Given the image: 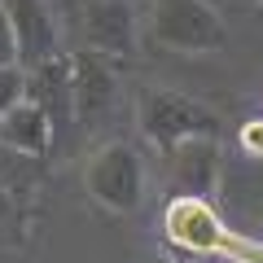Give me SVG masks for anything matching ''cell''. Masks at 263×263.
<instances>
[{
    "label": "cell",
    "mask_w": 263,
    "mask_h": 263,
    "mask_svg": "<svg viewBox=\"0 0 263 263\" xmlns=\"http://www.w3.org/2000/svg\"><path fill=\"white\" fill-rule=\"evenodd\" d=\"M162 237L180 259H219V263H263V241L241 237L219 215L215 197L176 193L162 211Z\"/></svg>",
    "instance_id": "obj_1"
},
{
    "label": "cell",
    "mask_w": 263,
    "mask_h": 263,
    "mask_svg": "<svg viewBox=\"0 0 263 263\" xmlns=\"http://www.w3.org/2000/svg\"><path fill=\"white\" fill-rule=\"evenodd\" d=\"M136 132L154 154H167L193 136H219L224 114L189 92H176V88H141L136 92Z\"/></svg>",
    "instance_id": "obj_2"
},
{
    "label": "cell",
    "mask_w": 263,
    "mask_h": 263,
    "mask_svg": "<svg viewBox=\"0 0 263 263\" xmlns=\"http://www.w3.org/2000/svg\"><path fill=\"white\" fill-rule=\"evenodd\" d=\"M145 40L162 53H224L228 48V22L211 0H149Z\"/></svg>",
    "instance_id": "obj_3"
},
{
    "label": "cell",
    "mask_w": 263,
    "mask_h": 263,
    "mask_svg": "<svg viewBox=\"0 0 263 263\" xmlns=\"http://www.w3.org/2000/svg\"><path fill=\"white\" fill-rule=\"evenodd\" d=\"M84 193L110 215H136L149 193L145 154L127 141H105L84 162Z\"/></svg>",
    "instance_id": "obj_4"
},
{
    "label": "cell",
    "mask_w": 263,
    "mask_h": 263,
    "mask_svg": "<svg viewBox=\"0 0 263 263\" xmlns=\"http://www.w3.org/2000/svg\"><path fill=\"white\" fill-rule=\"evenodd\" d=\"M75 40L119 62L141 53V13L136 0H75Z\"/></svg>",
    "instance_id": "obj_5"
},
{
    "label": "cell",
    "mask_w": 263,
    "mask_h": 263,
    "mask_svg": "<svg viewBox=\"0 0 263 263\" xmlns=\"http://www.w3.org/2000/svg\"><path fill=\"white\" fill-rule=\"evenodd\" d=\"M119 57L97 48H70V101L75 127H97L119 101Z\"/></svg>",
    "instance_id": "obj_6"
},
{
    "label": "cell",
    "mask_w": 263,
    "mask_h": 263,
    "mask_svg": "<svg viewBox=\"0 0 263 263\" xmlns=\"http://www.w3.org/2000/svg\"><path fill=\"white\" fill-rule=\"evenodd\" d=\"M162 158V180L171 184V197H215L219 180H224V154H219V136H193L180 141L176 149L158 154Z\"/></svg>",
    "instance_id": "obj_7"
},
{
    "label": "cell",
    "mask_w": 263,
    "mask_h": 263,
    "mask_svg": "<svg viewBox=\"0 0 263 263\" xmlns=\"http://www.w3.org/2000/svg\"><path fill=\"white\" fill-rule=\"evenodd\" d=\"M27 101H35L48 114L57 141L75 132V101H70V53H53L44 62L27 66Z\"/></svg>",
    "instance_id": "obj_8"
},
{
    "label": "cell",
    "mask_w": 263,
    "mask_h": 263,
    "mask_svg": "<svg viewBox=\"0 0 263 263\" xmlns=\"http://www.w3.org/2000/svg\"><path fill=\"white\" fill-rule=\"evenodd\" d=\"M13 22V40H18V62L35 66L44 57L62 53V27L48 0H0Z\"/></svg>",
    "instance_id": "obj_9"
},
{
    "label": "cell",
    "mask_w": 263,
    "mask_h": 263,
    "mask_svg": "<svg viewBox=\"0 0 263 263\" xmlns=\"http://www.w3.org/2000/svg\"><path fill=\"white\" fill-rule=\"evenodd\" d=\"M0 145L27 154V158H44L57 145V132L35 101H18L9 114H0Z\"/></svg>",
    "instance_id": "obj_10"
},
{
    "label": "cell",
    "mask_w": 263,
    "mask_h": 263,
    "mask_svg": "<svg viewBox=\"0 0 263 263\" xmlns=\"http://www.w3.org/2000/svg\"><path fill=\"white\" fill-rule=\"evenodd\" d=\"M18 101H27V66H0V114H9Z\"/></svg>",
    "instance_id": "obj_11"
},
{
    "label": "cell",
    "mask_w": 263,
    "mask_h": 263,
    "mask_svg": "<svg viewBox=\"0 0 263 263\" xmlns=\"http://www.w3.org/2000/svg\"><path fill=\"white\" fill-rule=\"evenodd\" d=\"M13 62H18V40H13L9 13H5V5H0V66H13Z\"/></svg>",
    "instance_id": "obj_12"
},
{
    "label": "cell",
    "mask_w": 263,
    "mask_h": 263,
    "mask_svg": "<svg viewBox=\"0 0 263 263\" xmlns=\"http://www.w3.org/2000/svg\"><path fill=\"white\" fill-rule=\"evenodd\" d=\"M241 149L250 154V158H263V119H254V123L241 127Z\"/></svg>",
    "instance_id": "obj_13"
},
{
    "label": "cell",
    "mask_w": 263,
    "mask_h": 263,
    "mask_svg": "<svg viewBox=\"0 0 263 263\" xmlns=\"http://www.w3.org/2000/svg\"><path fill=\"white\" fill-rule=\"evenodd\" d=\"M233 5H237V9H259L263 0H233Z\"/></svg>",
    "instance_id": "obj_14"
},
{
    "label": "cell",
    "mask_w": 263,
    "mask_h": 263,
    "mask_svg": "<svg viewBox=\"0 0 263 263\" xmlns=\"http://www.w3.org/2000/svg\"><path fill=\"white\" fill-rule=\"evenodd\" d=\"M162 263H180V259H162Z\"/></svg>",
    "instance_id": "obj_15"
}]
</instances>
